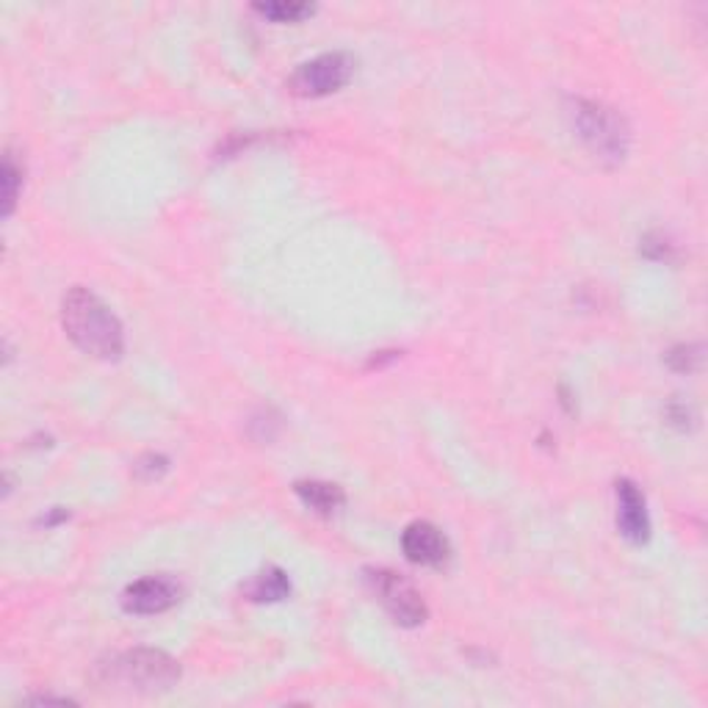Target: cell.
Instances as JSON below:
<instances>
[{
	"mask_svg": "<svg viewBox=\"0 0 708 708\" xmlns=\"http://www.w3.org/2000/svg\"><path fill=\"white\" fill-rule=\"evenodd\" d=\"M568 117L579 139L598 161H603L607 167H618L626 161L628 147H631V128L620 111H614L607 102L576 97L570 100Z\"/></svg>",
	"mask_w": 708,
	"mask_h": 708,
	"instance_id": "2",
	"label": "cell"
},
{
	"mask_svg": "<svg viewBox=\"0 0 708 708\" xmlns=\"http://www.w3.org/2000/svg\"><path fill=\"white\" fill-rule=\"evenodd\" d=\"M402 551L410 562L421 568H443L451 559L449 537L430 521H415L404 529Z\"/></svg>",
	"mask_w": 708,
	"mask_h": 708,
	"instance_id": "6",
	"label": "cell"
},
{
	"mask_svg": "<svg viewBox=\"0 0 708 708\" xmlns=\"http://www.w3.org/2000/svg\"><path fill=\"white\" fill-rule=\"evenodd\" d=\"M180 601V587L167 576L134 581L122 592V609L130 614H161Z\"/></svg>",
	"mask_w": 708,
	"mask_h": 708,
	"instance_id": "7",
	"label": "cell"
},
{
	"mask_svg": "<svg viewBox=\"0 0 708 708\" xmlns=\"http://www.w3.org/2000/svg\"><path fill=\"white\" fill-rule=\"evenodd\" d=\"M294 490L307 510L324 518L335 515L346 504V493L333 482H316V479H311V482H296Z\"/></svg>",
	"mask_w": 708,
	"mask_h": 708,
	"instance_id": "10",
	"label": "cell"
},
{
	"mask_svg": "<svg viewBox=\"0 0 708 708\" xmlns=\"http://www.w3.org/2000/svg\"><path fill=\"white\" fill-rule=\"evenodd\" d=\"M20 186H22V167L17 164L14 153L6 150L3 153V167H0V197H3V216L14 214L17 197H20Z\"/></svg>",
	"mask_w": 708,
	"mask_h": 708,
	"instance_id": "11",
	"label": "cell"
},
{
	"mask_svg": "<svg viewBox=\"0 0 708 708\" xmlns=\"http://www.w3.org/2000/svg\"><path fill=\"white\" fill-rule=\"evenodd\" d=\"M618 529L626 540L648 542L650 537V518H648V504H645V495L631 479H620L618 482Z\"/></svg>",
	"mask_w": 708,
	"mask_h": 708,
	"instance_id": "8",
	"label": "cell"
},
{
	"mask_svg": "<svg viewBox=\"0 0 708 708\" xmlns=\"http://www.w3.org/2000/svg\"><path fill=\"white\" fill-rule=\"evenodd\" d=\"M258 14H264L266 20H274V22H299L305 20V17H311L313 11H316V6L311 3H255L253 6Z\"/></svg>",
	"mask_w": 708,
	"mask_h": 708,
	"instance_id": "12",
	"label": "cell"
},
{
	"mask_svg": "<svg viewBox=\"0 0 708 708\" xmlns=\"http://www.w3.org/2000/svg\"><path fill=\"white\" fill-rule=\"evenodd\" d=\"M61 327L78 350L97 360H117L125 352V330L119 318L100 296L81 285L67 291L61 302Z\"/></svg>",
	"mask_w": 708,
	"mask_h": 708,
	"instance_id": "1",
	"label": "cell"
},
{
	"mask_svg": "<svg viewBox=\"0 0 708 708\" xmlns=\"http://www.w3.org/2000/svg\"><path fill=\"white\" fill-rule=\"evenodd\" d=\"M169 471V460L164 454H145L136 462V473L141 479H158Z\"/></svg>",
	"mask_w": 708,
	"mask_h": 708,
	"instance_id": "15",
	"label": "cell"
},
{
	"mask_svg": "<svg viewBox=\"0 0 708 708\" xmlns=\"http://www.w3.org/2000/svg\"><path fill=\"white\" fill-rule=\"evenodd\" d=\"M354 76V59L350 53H324L318 59L305 61L291 76L288 89L296 97H327L344 89Z\"/></svg>",
	"mask_w": 708,
	"mask_h": 708,
	"instance_id": "5",
	"label": "cell"
},
{
	"mask_svg": "<svg viewBox=\"0 0 708 708\" xmlns=\"http://www.w3.org/2000/svg\"><path fill=\"white\" fill-rule=\"evenodd\" d=\"M365 584H368V590L374 592V598L385 607V612L391 614L396 626L419 628L430 618V609H426L421 592L407 579L393 573V570H365Z\"/></svg>",
	"mask_w": 708,
	"mask_h": 708,
	"instance_id": "4",
	"label": "cell"
},
{
	"mask_svg": "<svg viewBox=\"0 0 708 708\" xmlns=\"http://www.w3.org/2000/svg\"><path fill=\"white\" fill-rule=\"evenodd\" d=\"M665 415L672 426H678V430H689V426L695 424V410L689 407L687 402H670L667 404Z\"/></svg>",
	"mask_w": 708,
	"mask_h": 708,
	"instance_id": "16",
	"label": "cell"
},
{
	"mask_svg": "<svg viewBox=\"0 0 708 708\" xmlns=\"http://www.w3.org/2000/svg\"><path fill=\"white\" fill-rule=\"evenodd\" d=\"M242 592L244 598L253 603H277L291 596V579L283 568L268 564V568L258 570V573L242 587Z\"/></svg>",
	"mask_w": 708,
	"mask_h": 708,
	"instance_id": "9",
	"label": "cell"
},
{
	"mask_svg": "<svg viewBox=\"0 0 708 708\" xmlns=\"http://www.w3.org/2000/svg\"><path fill=\"white\" fill-rule=\"evenodd\" d=\"M700 363H704V346L700 344H684L667 352V365L678 374H692L700 368Z\"/></svg>",
	"mask_w": 708,
	"mask_h": 708,
	"instance_id": "13",
	"label": "cell"
},
{
	"mask_svg": "<svg viewBox=\"0 0 708 708\" xmlns=\"http://www.w3.org/2000/svg\"><path fill=\"white\" fill-rule=\"evenodd\" d=\"M97 676L102 684L130 689L139 695L169 692L180 681V665L164 650L136 648L125 653H114L111 659L97 665Z\"/></svg>",
	"mask_w": 708,
	"mask_h": 708,
	"instance_id": "3",
	"label": "cell"
},
{
	"mask_svg": "<svg viewBox=\"0 0 708 708\" xmlns=\"http://www.w3.org/2000/svg\"><path fill=\"white\" fill-rule=\"evenodd\" d=\"M639 253L648 260H672L676 258V244L667 236H661V233H648L642 244H639Z\"/></svg>",
	"mask_w": 708,
	"mask_h": 708,
	"instance_id": "14",
	"label": "cell"
}]
</instances>
